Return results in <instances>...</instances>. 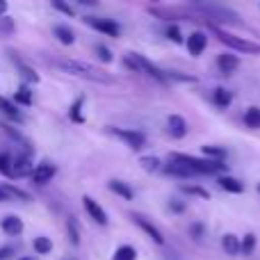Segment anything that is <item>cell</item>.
<instances>
[{
	"label": "cell",
	"instance_id": "ac0fdd59",
	"mask_svg": "<svg viewBox=\"0 0 260 260\" xmlns=\"http://www.w3.org/2000/svg\"><path fill=\"white\" fill-rule=\"evenodd\" d=\"M219 187L224 189V192H231V194H242L244 192V183H240V180L233 178V176H221Z\"/></svg>",
	"mask_w": 260,
	"mask_h": 260
},
{
	"label": "cell",
	"instance_id": "ab89813d",
	"mask_svg": "<svg viewBox=\"0 0 260 260\" xmlns=\"http://www.w3.org/2000/svg\"><path fill=\"white\" fill-rule=\"evenodd\" d=\"M189 233L194 235V240H201L203 238V226L201 224H192L189 226Z\"/></svg>",
	"mask_w": 260,
	"mask_h": 260
},
{
	"label": "cell",
	"instance_id": "74e56055",
	"mask_svg": "<svg viewBox=\"0 0 260 260\" xmlns=\"http://www.w3.org/2000/svg\"><path fill=\"white\" fill-rule=\"evenodd\" d=\"M183 192H187V194H197V197H201V199H208L210 194L206 192V189H201V187H192V185H183Z\"/></svg>",
	"mask_w": 260,
	"mask_h": 260
},
{
	"label": "cell",
	"instance_id": "4fadbf2b",
	"mask_svg": "<svg viewBox=\"0 0 260 260\" xmlns=\"http://www.w3.org/2000/svg\"><path fill=\"white\" fill-rule=\"evenodd\" d=\"M167 126H169V135L174 139H183L185 135H187V121H185L183 117H178V114H171Z\"/></svg>",
	"mask_w": 260,
	"mask_h": 260
},
{
	"label": "cell",
	"instance_id": "5bb4252c",
	"mask_svg": "<svg viewBox=\"0 0 260 260\" xmlns=\"http://www.w3.org/2000/svg\"><path fill=\"white\" fill-rule=\"evenodd\" d=\"M217 67H219V71L224 73V76H231V73L240 67V59L231 53H221L219 57H217Z\"/></svg>",
	"mask_w": 260,
	"mask_h": 260
},
{
	"label": "cell",
	"instance_id": "d6986e66",
	"mask_svg": "<svg viewBox=\"0 0 260 260\" xmlns=\"http://www.w3.org/2000/svg\"><path fill=\"white\" fill-rule=\"evenodd\" d=\"M108 187H110V192H114L117 197L126 199V201H130V199L135 197V192L130 189V185H128V183H123V180H110Z\"/></svg>",
	"mask_w": 260,
	"mask_h": 260
},
{
	"label": "cell",
	"instance_id": "3957f363",
	"mask_svg": "<svg viewBox=\"0 0 260 260\" xmlns=\"http://www.w3.org/2000/svg\"><path fill=\"white\" fill-rule=\"evenodd\" d=\"M126 67L128 69H133L135 73H144V76H148V78H153V80H157V82H162V85H167L169 82V78H167V73L162 71L160 67H155V64L151 62V59H146L144 55H139V53H130L126 55Z\"/></svg>",
	"mask_w": 260,
	"mask_h": 260
},
{
	"label": "cell",
	"instance_id": "1f68e13d",
	"mask_svg": "<svg viewBox=\"0 0 260 260\" xmlns=\"http://www.w3.org/2000/svg\"><path fill=\"white\" fill-rule=\"evenodd\" d=\"M139 165H142L144 171H160L162 169V162L153 155H144L142 160H139Z\"/></svg>",
	"mask_w": 260,
	"mask_h": 260
},
{
	"label": "cell",
	"instance_id": "d6a6232c",
	"mask_svg": "<svg viewBox=\"0 0 260 260\" xmlns=\"http://www.w3.org/2000/svg\"><path fill=\"white\" fill-rule=\"evenodd\" d=\"M3 187V192L7 194V199H23V201H27V194L23 192V189H18V187H14V185H9V183H5V185H0Z\"/></svg>",
	"mask_w": 260,
	"mask_h": 260
},
{
	"label": "cell",
	"instance_id": "7402d4cb",
	"mask_svg": "<svg viewBox=\"0 0 260 260\" xmlns=\"http://www.w3.org/2000/svg\"><path fill=\"white\" fill-rule=\"evenodd\" d=\"M221 247H224V251L229 253V256H238V253H240V240H238V235L226 233L224 238H221Z\"/></svg>",
	"mask_w": 260,
	"mask_h": 260
},
{
	"label": "cell",
	"instance_id": "b9f144b4",
	"mask_svg": "<svg viewBox=\"0 0 260 260\" xmlns=\"http://www.w3.org/2000/svg\"><path fill=\"white\" fill-rule=\"evenodd\" d=\"M9 256H14V247H0V260H7Z\"/></svg>",
	"mask_w": 260,
	"mask_h": 260
},
{
	"label": "cell",
	"instance_id": "f546056e",
	"mask_svg": "<svg viewBox=\"0 0 260 260\" xmlns=\"http://www.w3.org/2000/svg\"><path fill=\"white\" fill-rule=\"evenodd\" d=\"M253 249H256V235L247 233V235H244V240H240V253H244V256H251Z\"/></svg>",
	"mask_w": 260,
	"mask_h": 260
},
{
	"label": "cell",
	"instance_id": "277c9868",
	"mask_svg": "<svg viewBox=\"0 0 260 260\" xmlns=\"http://www.w3.org/2000/svg\"><path fill=\"white\" fill-rule=\"evenodd\" d=\"M212 32L217 35V39L221 41V44H226L229 48L238 50V53H244V55H260V44H253V41L249 39H242V37H235L231 35V32L221 30L219 25H210Z\"/></svg>",
	"mask_w": 260,
	"mask_h": 260
},
{
	"label": "cell",
	"instance_id": "60d3db41",
	"mask_svg": "<svg viewBox=\"0 0 260 260\" xmlns=\"http://www.w3.org/2000/svg\"><path fill=\"white\" fill-rule=\"evenodd\" d=\"M5 130H7V135H9V137H14V139H16V142H23V144H27L25 139H23V135L18 133V130H14L12 126H5Z\"/></svg>",
	"mask_w": 260,
	"mask_h": 260
},
{
	"label": "cell",
	"instance_id": "8fae6325",
	"mask_svg": "<svg viewBox=\"0 0 260 260\" xmlns=\"http://www.w3.org/2000/svg\"><path fill=\"white\" fill-rule=\"evenodd\" d=\"M187 50H189V55H194V57H199V55L206 50V46H208V35L206 32H201V30H197V32H192V35L187 37Z\"/></svg>",
	"mask_w": 260,
	"mask_h": 260
},
{
	"label": "cell",
	"instance_id": "4dcf8cb0",
	"mask_svg": "<svg viewBox=\"0 0 260 260\" xmlns=\"http://www.w3.org/2000/svg\"><path fill=\"white\" fill-rule=\"evenodd\" d=\"M203 155L208 157V160H215V162H224L226 157V151L219 146H203Z\"/></svg>",
	"mask_w": 260,
	"mask_h": 260
},
{
	"label": "cell",
	"instance_id": "ee69618b",
	"mask_svg": "<svg viewBox=\"0 0 260 260\" xmlns=\"http://www.w3.org/2000/svg\"><path fill=\"white\" fill-rule=\"evenodd\" d=\"M5 12H7V3H5V0H0V18L5 16Z\"/></svg>",
	"mask_w": 260,
	"mask_h": 260
},
{
	"label": "cell",
	"instance_id": "5b68a950",
	"mask_svg": "<svg viewBox=\"0 0 260 260\" xmlns=\"http://www.w3.org/2000/svg\"><path fill=\"white\" fill-rule=\"evenodd\" d=\"M199 9L210 18L212 25H217V23H231V25H238L240 23L238 14L231 12V9H226V7H217V5H199Z\"/></svg>",
	"mask_w": 260,
	"mask_h": 260
},
{
	"label": "cell",
	"instance_id": "83f0119b",
	"mask_svg": "<svg viewBox=\"0 0 260 260\" xmlns=\"http://www.w3.org/2000/svg\"><path fill=\"white\" fill-rule=\"evenodd\" d=\"M82 105H85V96L76 99V103H73L71 110H69V117H71V121H76V123L85 121V117H82Z\"/></svg>",
	"mask_w": 260,
	"mask_h": 260
},
{
	"label": "cell",
	"instance_id": "f1b7e54d",
	"mask_svg": "<svg viewBox=\"0 0 260 260\" xmlns=\"http://www.w3.org/2000/svg\"><path fill=\"white\" fill-rule=\"evenodd\" d=\"M112 260H137V251H135V247H130V244H123V247H119L117 251H114Z\"/></svg>",
	"mask_w": 260,
	"mask_h": 260
},
{
	"label": "cell",
	"instance_id": "30bf717a",
	"mask_svg": "<svg viewBox=\"0 0 260 260\" xmlns=\"http://www.w3.org/2000/svg\"><path fill=\"white\" fill-rule=\"evenodd\" d=\"M55 174H57V167L50 165V162H44V165L35 167V171H32L30 178H32V183H37V185H46L55 178Z\"/></svg>",
	"mask_w": 260,
	"mask_h": 260
},
{
	"label": "cell",
	"instance_id": "44dd1931",
	"mask_svg": "<svg viewBox=\"0 0 260 260\" xmlns=\"http://www.w3.org/2000/svg\"><path fill=\"white\" fill-rule=\"evenodd\" d=\"M53 35L57 37V41L59 44H64V46H71L73 41H76V35H73V30L69 25H55Z\"/></svg>",
	"mask_w": 260,
	"mask_h": 260
},
{
	"label": "cell",
	"instance_id": "7dc6e473",
	"mask_svg": "<svg viewBox=\"0 0 260 260\" xmlns=\"http://www.w3.org/2000/svg\"><path fill=\"white\" fill-rule=\"evenodd\" d=\"M258 189H260V185H258Z\"/></svg>",
	"mask_w": 260,
	"mask_h": 260
},
{
	"label": "cell",
	"instance_id": "cb8c5ba5",
	"mask_svg": "<svg viewBox=\"0 0 260 260\" xmlns=\"http://www.w3.org/2000/svg\"><path fill=\"white\" fill-rule=\"evenodd\" d=\"M14 103L16 105H32V91H30V87L27 85H21L18 87V91L14 94Z\"/></svg>",
	"mask_w": 260,
	"mask_h": 260
},
{
	"label": "cell",
	"instance_id": "d590c367",
	"mask_svg": "<svg viewBox=\"0 0 260 260\" xmlns=\"http://www.w3.org/2000/svg\"><path fill=\"white\" fill-rule=\"evenodd\" d=\"M167 39H171L174 44H180V41H183V35H180L178 25H169V27H167Z\"/></svg>",
	"mask_w": 260,
	"mask_h": 260
},
{
	"label": "cell",
	"instance_id": "e575fe53",
	"mask_svg": "<svg viewBox=\"0 0 260 260\" xmlns=\"http://www.w3.org/2000/svg\"><path fill=\"white\" fill-rule=\"evenodd\" d=\"M96 55H99V59L101 62H112V50L108 48V46H103V44H99L96 46Z\"/></svg>",
	"mask_w": 260,
	"mask_h": 260
},
{
	"label": "cell",
	"instance_id": "52a82bcc",
	"mask_svg": "<svg viewBox=\"0 0 260 260\" xmlns=\"http://www.w3.org/2000/svg\"><path fill=\"white\" fill-rule=\"evenodd\" d=\"M85 23H87V25H91L94 30H99V32H103V35H108V37H119V35H121V27H119V23H114L112 18L85 16Z\"/></svg>",
	"mask_w": 260,
	"mask_h": 260
},
{
	"label": "cell",
	"instance_id": "f35d334b",
	"mask_svg": "<svg viewBox=\"0 0 260 260\" xmlns=\"http://www.w3.org/2000/svg\"><path fill=\"white\" fill-rule=\"evenodd\" d=\"M0 32H5V35H12V32H14V21H12V18H7V16L0 18Z\"/></svg>",
	"mask_w": 260,
	"mask_h": 260
},
{
	"label": "cell",
	"instance_id": "7c38bea8",
	"mask_svg": "<svg viewBox=\"0 0 260 260\" xmlns=\"http://www.w3.org/2000/svg\"><path fill=\"white\" fill-rule=\"evenodd\" d=\"M9 55H12V62L16 64V69L21 71V78H23V80H25V82H32V85H37V82H39V76L35 73V69L27 67V64L23 62V59L18 57L16 53H14V50H9Z\"/></svg>",
	"mask_w": 260,
	"mask_h": 260
},
{
	"label": "cell",
	"instance_id": "ffe728a7",
	"mask_svg": "<svg viewBox=\"0 0 260 260\" xmlns=\"http://www.w3.org/2000/svg\"><path fill=\"white\" fill-rule=\"evenodd\" d=\"M212 101H215L217 108L226 110L231 103H233V94H231L229 89H224V87H217V89L212 91Z\"/></svg>",
	"mask_w": 260,
	"mask_h": 260
},
{
	"label": "cell",
	"instance_id": "484cf974",
	"mask_svg": "<svg viewBox=\"0 0 260 260\" xmlns=\"http://www.w3.org/2000/svg\"><path fill=\"white\" fill-rule=\"evenodd\" d=\"M0 174L12 178L14 176V157L9 153H0Z\"/></svg>",
	"mask_w": 260,
	"mask_h": 260
},
{
	"label": "cell",
	"instance_id": "7a4b0ae2",
	"mask_svg": "<svg viewBox=\"0 0 260 260\" xmlns=\"http://www.w3.org/2000/svg\"><path fill=\"white\" fill-rule=\"evenodd\" d=\"M169 162H176V165H183L192 171L194 176H210V174H221L226 171L224 162H215L208 160V157H197V155H187V153H171Z\"/></svg>",
	"mask_w": 260,
	"mask_h": 260
},
{
	"label": "cell",
	"instance_id": "603a6c76",
	"mask_svg": "<svg viewBox=\"0 0 260 260\" xmlns=\"http://www.w3.org/2000/svg\"><path fill=\"white\" fill-rule=\"evenodd\" d=\"M165 169V174L167 176H178V178H192V171L187 169V167H183V165H176V162H169L167 167H162Z\"/></svg>",
	"mask_w": 260,
	"mask_h": 260
},
{
	"label": "cell",
	"instance_id": "2e32d148",
	"mask_svg": "<svg viewBox=\"0 0 260 260\" xmlns=\"http://www.w3.org/2000/svg\"><path fill=\"white\" fill-rule=\"evenodd\" d=\"M0 110H3V114L5 117H9L12 121L23 123V114H21V110H18V105L12 103L9 99H5V96H0Z\"/></svg>",
	"mask_w": 260,
	"mask_h": 260
},
{
	"label": "cell",
	"instance_id": "e0dca14e",
	"mask_svg": "<svg viewBox=\"0 0 260 260\" xmlns=\"http://www.w3.org/2000/svg\"><path fill=\"white\" fill-rule=\"evenodd\" d=\"M32 171H35V165L30 162V157L23 153V155H16V160H14V176H32Z\"/></svg>",
	"mask_w": 260,
	"mask_h": 260
},
{
	"label": "cell",
	"instance_id": "9a60e30c",
	"mask_svg": "<svg viewBox=\"0 0 260 260\" xmlns=\"http://www.w3.org/2000/svg\"><path fill=\"white\" fill-rule=\"evenodd\" d=\"M0 229H3V233H7V235H12V238H16V235L23 233V221L18 219V217L9 215V217H5V219L0 221Z\"/></svg>",
	"mask_w": 260,
	"mask_h": 260
},
{
	"label": "cell",
	"instance_id": "8d00e7d4",
	"mask_svg": "<svg viewBox=\"0 0 260 260\" xmlns=\"http://www.w3.org/2000/svg\"><path fill=\"white\" fill-rule=\"evenodd\" d=\"M53 7L57 9V12H62V14H67V16H73V7L71 5H67V3H62V0H53Z\"/></svg>",
	"mask_w": 260,
	"mask_h": 260
},
{
	"label": "cell",
	"instance_id": "d4e9b609",
	"mask_svg": "<svg viewBox=\"0 0 260 260\" xmlns=\"http://www.w3.org/2000/svg\"><path fill=\"white\" fill-rule=\"evenodd\" d=\"M244 126L251 130L260 128V108H249L247 112H244Z\"/></svg>",
	"mask_w": 260,
	"mask_h": 260
},
{
	"label": "cell",
	"instance_id": "9c48e42d",
	"mask_svg": "<svg viewBox=\"0 0 260 260\" xmlns=\"http://www.w3.org/2000/svg\"><path fill=\"white\" fill-rule=\"evenodd\" d=\"M82 206H85L87 215L96 221L99 226H108V212L99 206V201H94L91 197H82Z\"/></svg>",
	"mask_w": 260,
	"mask_h": 260
},
{
	"label": "cell",
	"instance_id": "8992f818",
	"mask_svg": "<svg viewBox=\"0 0 260 260\" xmlns=\"http://www.w3.org/2000/svg\"><path fill=\"white\" fill-rule=\"evenodd\" d=\"M110 135H114V137H119L121 142H126L128 148H133V151H139V148L146 146V137H144L139 130H128V128H108Z\"/></svg>",
	"mask_w": 260,
	"mask_h": 260
},
{
	"label": "cell",
	"instance_id": "ba28073f",
	"mask_svg": "<svg viewBox=\"0 0 260 260\" xmlns=\"http://www.w3.org/2000/svg\"><path fill=\"white\" fill-rule=\"evenodd\" d=\"M133 221H135V224H137L139 229H142L144 233H146L155 244H165V235H162V231L157 229L153 221H148L144 215H133Z\"/></svg>",
	"mask_w": 260,
	"mask_h": 260
},
{
	"label": "cell",
	"instance_id": "bcb514c9",
	"mask_svg": "<svg viewBox=\"0 0 260 260\" xmlns=\"http://www.w3.org/2000/svg\"><path fill=\"white\" fill-rule=\"evenodd\" d=\"M18 260H35V258H30V256H23V258H18Z\"/></svg>",
	"mask_w": 260,
	"mask_h": 260
},
{
	"label": "cell",
	"instance_id": "7bdbcfd3",
	"mask_svg": "<svg viewBox=\"0 0 260 260\" xmlns=\"http://www.w3.org/2000/svg\"><path fill=\"white\" fill-rule=\"evenodd\" d=\"M169 210H174V212H183V210H185V203H180V201H171V203H169Z\"/></svg>",
	"mask_w": 260,
	"mask_h": 260
},
{
	"label": "cell",
	"instance_id": "4316f807",
	"mask_svg": "<svg viewBox=\"0 0 260 260\" xmlns=\"http://www.w3.org/2000/svg\"><path fill=\"white\" fill-rule=\"evenodd\" d=\"M32 247H35V251L39 253V256H46V253L53 251V242H50L48 238H44V235H39V238H35V242H32Z\"/></svg>",
	"mask_w": 260,
	"mask_h": 260
},
{
	"label": "cell",
	"instance_id": "836d02e7",
	"mask_svg": "<svg viewBox=\"0 0 260 260\" xmlns=\"http://www.w3.org/2000/svg\"><path fill=\"white\" fill-rule=\"evenodd\" d=\"M67 231H69V240H71V244H80V231H78V224L76 219H69L67 221Z\"/></svg>",
	"mask_w": 260,
	"mask_h": 260
},
{
	"label": "cell",
	"instance_id": "6da1fadb",
	"mask_svg": "<svg viewBox=\"0 0 260 260\" xmlns=\"http://www.w3.org/2000/svg\"><path fill=\"white\" fill-rule=\"evenodd\" d=\"M57 67L62 71L71 73V76H78V78H85V80H91V82H99V85H114V78L110 73H105L103 69L94 67L89 62H82V59H59Z\"/></svg>",
	"mask_w": 260,
	"mask_h": 260
},
{
	"label": "cell",
	"instance_id": "f6af8a7d",
	"mask_svg": "<svg viewBox=\"0 0 260 260\" xmlns=\"http://www.w3.org/2000/svg\"><path fill=\"white\" fill-rule=\"evenodd\" d=\"M0 201H9V199H7V194L3 192V187H0Z\"/></svg>",
	"mask_w": 260,
	"mask_h": 260
}]
</instances>
